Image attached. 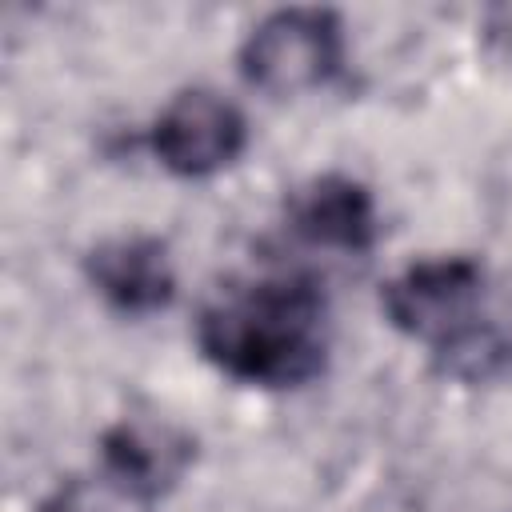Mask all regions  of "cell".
<instances>
[{"label":"cell","instance_id":"cell-7","mask_svg":"<svg viewBox=\"0 0 512 512\" xmlns=\"http://www.w3.org/2000/svg\"><path fill=\"white\" fill-rule=\"evenodd\" d=\"M292 220L300 236L324 248H340V252H360L376 236L372 196L364 184L348 176H324L308 184L292 204Z\"/></svg>","mask_w":512,"mask_h":512},{"label":"cell","instance_id":"cell-5","mask_svg":"<svg viewBox=\"0 0 512 512\" xmlns=\"http://www.w3.org/2000/svg\"><path fill=\"white\" fill-rule=\"evenodd\" d=\"M88 276L96 292L120 312H156L172 300V264L160 240L124 236L108 240L88 256Z\"/></svg>","mask_w":512,"mask_h":512},{"label":"cell","instance_id":"cell-2","mask_svg":"<svg viewBox=\"0 0 512 512\" xmlns=\"http://www.w3.org/2000/svg\"><path fill=\"white\" fill-rule=\"evenodd\" d=\"M340 64V24L320 8H284L260 20L240 52L244 76L272 92L296 96L320 88Z\"/></svg>","mask_w":512,"mask_h":512},{"label":"cell","instance_id":"cell-4","mask_svg":"<svg viewBox=\"0 0 512 512\" xmlns=\"http://www.w3.org/2000/svg\"><path fill=\"white\" fill-rule=\"evenodd\" d=\"M152 148L176 176H208L244 148V116L208 88L180 92L152 128Z\"/></svg>","mask_w":512,"mask_h":512},{"label":"cell","instance_id":"cell-6","mask_svg":"<svg viewBox=\"0 0 512 512\" xmlns=\"http://www.w3.org/2000/svg\"><path fill=\"white\" fill-rule=\"evenodd\" d=\"M188 464V440L172 428L124 420L104 436V468L120 492L132 496H160Z\"/></svg>","mask_w":512,"mask_h":512},{"label":"cell","instance_id":"cell-1","mask_svg":"<svg viewBox=\"0 0 512 512\" xmlns=\"http://www.w3.org/2000/svg\"><path fill=\"white\" fill-rule=\"evenodd\" d=\"M200 348L244 384L288 388L324 368V300L308 280H264L220 296L200 316Z\"/></svg>","mask_w":512,"mask_h":512},{"label":"cell","instance_id":"cell-8","mask_svg":"<svg viewBox=\"0 0 512 512\" xmlns=\"http://www.w3.org/2000/svg\"><path fill=\"white\" fill-rule=\"evenodd\" d=\"M44 512H108V508H104L96 496H88L84 488H68V492H60L56 500H48Z\"/></svg>","mask_w":512,"mask_h":512},{"label":"cell","instance_id":"cell-3","mask_svg":"<svg viewBox=\"0 0 512 512\" xmlns=\"http://www.w3.org/2000/svg\"><path fill=\"white\" fill-rule=\"evenodd\" d=\"M480 292H484V272L476 260L468 256L420 260L384 288V312L400 332L436 340L440 348L476 324Z\"/></svg>","mask_w":512,"mask_h":512}]
</instances>
